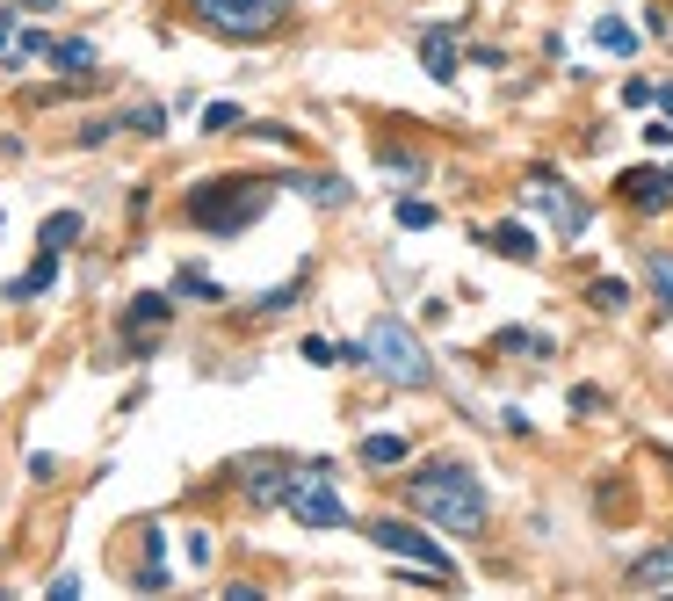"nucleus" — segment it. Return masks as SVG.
<instances>
[{"label": "nucleus", "mask_w": 673, "mask_h": 601, "mask_svg": "<svg viewBox=\"0 0 673 601\" xmlns=\"http://www.w3.org/2000/svg\"><path fill=\"white\" fill-rule=\"evenodd\" d=\"M594 44H601V51H616V58H623V51H637L630 22H616V15H601V22H594Z\"/></svg>", "instance_id": "obj_17"}, {"label": "nucleus", "mask_w": 673, "mask_h": 601, "mask_svg": "<svg viewBox=\"0 0 673 601\" xmlns=\"http://www.w3.org/2000/svg\"><path fill=\"white\" fill-rule=\"evenodd\" d=\"M420 66L435 80H456V37L449 29H420Z\"/></svg>", "instance_id": "obj_12"}, {"label": "nucleus", "mask_w": 673, "mask_h": 601, "mask_svg": "<svg viewBox=\"0 0 673 601\" xmlns=\"http://www.w3.org/2000/svg\"><path fill=\"white\" fill-rule=\"evenodd\" d=\"M239 471H247V493H254L261 507H283V500H290V464H283V457H247Z\"/></svg>", "instance_id": "obj_9"}, {"label": "nucleus", "mask_w": 673, "mask_h": 601, "mask_svg": "<svg viewBox=\"0 0 673 601\" xmlns=\"http://www.w3.org/2000/svg\"><path fill=\"white\" fill-rule=\"evenodd\" d=\"M239 124H247V116H239L232 102H210V109H203V131H210V138H232Z\"/></svg>", "instance_id": "obj_20"}, {"label": "nucleus", "mask_w": 673, "mask_h": 601, "mask_svg": "<svg viewBox=\"0 0 673 601\" xmlns=\"http://www.w3.org/2000/svg\"><path fill=\"white\" fill-rule=\"evenodd\" d=\"M399 225H406V232H427V225H435V203H420V196H399Z\"/></svg>", "instance_id": "obj_23"}, {"label": "nucleus", "mask_w": 673, "mask_h": 601, "mask_svg": "<svg viewBox=\"0 0 673 601\" xmlns=\"http://www.w3.org/2000/svg\"><path fill=\"white\" fill-rule=\"evenodd\" d=\"M652 290L666 297V312H673V261L666 254H652Z\"/></svg>", "instance_id": "obj_25"}, {"label": "nucleus", "mask_w": 673, "mask_h": 601, "mask_svg": "<svg viewBox=\"0 0 673 601\" xmlns=\"http://www.w3.org/2000/svg\"><path fill=\"white\" fill-rule=\"evenodd\" d=\"M160 124H167V109H152V102H138V109L116 116V131H145V138H160Z\"/></svg>", "instance_id": "obj_18"}, {"label": "nucleus", "mask_w": 673, "mask_h": 601, "mask_svg": "<svg viewBox=\"0 0 673 601\" xmlns=\"http://www.w3.org/2000/svg\"><path fill=\"white\" fill-rule=\"evenodd\" d=\"M616 189H623V203H630V210H666V196H673V174H659V167H630Z\"/></svg>", "instance_id": "obj_10"}, {"label": "nucleus", "mask_w": 673, "mask_h": 601, "mask_svg": "<svg viewBox=\"0 0 673 601\" xmlns=\"http://www.w3.org/2000/svg\"><path fill=\"white\" fill-rule=\"evenodd\" d=\"M370 544H384L391 558H413L420 573H442V580H456V565L442 558V544H427V536H420L413 522H391V515H384V522H370Z\"/></svg>", "instance_id": "obj_6"}, {"label": "nucleus", "mask_w": 673, "mask_h": 601, "mask_svg": "<svg viewBox=\"0 0 673 601\" xmlns=\"http://www.w3.org/2000/svg\"><path fill=\"white\" fill-rule=\"evenodd\" d=\"M406 507L442 529H478L485 522V486L464 471V464H427L406 478Z\"/></svg>", "instance_id": "obj_1"}, {"label": "nucleus", "mask_w": 673, "mask_h": 601, "mask_svg": "<svg viewBox=\"0 0 673 601\" xmlns=\"http://www.w3.org/2000/svg\"><path fill=\"white\" fill-rule=\"evenodd\" d=\"M601 406H608V399L594 392V384H572V413H601Z\"/></svg>", "instance_id": "obj_26"}, {"label": "nucleus", "mask_w": 673, "mask_h": 601, "mask_svg": "<svg viewBox=\"0 0 673 601\" xmlns=\"http://www.w3.org/2000/svg\"><path fill=\"white\" fill-rule=\"evenodd\" d=\"M659 109H666V116H673V87H659Z\"/></svg>", "instance_id": "obj_28"}, {"label": "nucleus", "mask_w": 673, "mask_h": 601, "mask_svg": "<svg viewBox=\"0 0 673 601\" xmlns=\"http://www.w3.org/2000/svg\"><path fill=\"white\" fill-rule=\"evenodd\" d=\"M587 305H594V312H623V305H630V283H616V276H601V283L587 290Z\"/></svg>", "instance_id": "obj_19"}, {"label": "nucleus", "mask_w": 673, "mask_h": 601, "mask_svg": "<svg viewBox=\"0 0 673 601\" xmlns=\"http://www.w3.org/2000/svg\"><path fill=\"white\" fill-rule=\"evenodd\" d=\"M22 8H44V15H51V8H58V0H22Z\"/></svg>", "instance_id": "obj_29"}, {"label": "nucleus", "mask_w": 673, "mask_h": 601, "mask_svg": "<svg viewBox=\"0 0 673 601\" xmlns=\"http://www.w3.org/2000/svg\"><path fill=\"white\" fill-rule=\"evenodd\" d=\"M73 239H80V210H51L44 232H37V247H58V254H66Z\"/></svg>", "instance_id": "obj_15"}, {"label": "nucleus", "mask_w": 673, "mask_h": 601, "mask_svg": "<svg viewBox=\"0 0 673 601\" xmlns=\"http://www.w3.org/2000/svg\"><path fill=\"white\" fill-rule=\"evenodd\" d=\"M268 203H275V182H261V174H232V182H196L181 210H189L203 232L225 239V232H247Z\"/></svg>", "instance_id": "obj_2"}, {"label": "nucleus", "mask_w": 673, "mask_h": 601, "mask_svg": "<svg viewBox=\"0 0 673 601\" xmlns=\"http://www.w3.org/2000/svg\"><path fill=\"white\" fill-rule=\"evenodd\" d=\"M666 580H673V536H666L659 551H645V558L630 565V587H666Z\"/></svg>", "instance_id": "obj_14"}, {"label": "nucleus", "mask_w": 673, "mask_h": 601, "mask_svg": "<svg viewBox=\"0 0 673 601\" xmlns=\"http://www.w3.org/2000/svg\"><path fill=\"white\" fill-rule=\"evenodd\" d=\"M174 319V305H167V297H131V312H124V348H152V334H160V326Z\"/></svg>", "instance_id": "obj_8"}, {"label": "nucleus", "mask_w": 673, "mask_h": 601, "mask_svg": "<svg viewBox=\"0 0 673 601\" xmlns=\"http://www.w3.org/2000/svg\"><path fill=\"white\" fill-rule=\"evenodd\" d=\"M174 297H218V283L203 268H174Z\"/></svg>", "instance_id": "obj_21"}, {"label": "nucleus", "mask_w": 673, "mask_h": 601, "mask_svg": "<svg viewBox=\"0 0 673 601\" xmlns=\"http://www.w3.org/2000/svg\"><path fill=\"white\" fill-rule=\"evenodd\" d=\"M362 348H370V363L391 377V384H413V392H420V384H435V363H427V348L406 334V326L399 319H377L370 326V341H362Z\"/></svg>", "instance_id": "obj_3"}, {"label": "nucleus", "mask_w": 673, "mask_h": 601, "mask_svg": "<svg viewBox=\"0 0 673 601\" xmlns=\"http://www.w3.org/2000/svg\"><path fill=\"white\" fill-rule=\"evenodd\" d=\"M44 58H51V66L66 73V80H80V87L95 80V44H87V37H66V44H51Z\"/></svg>", "instance_id": "obj_11"}, {"label": "nucleus", "mask_w": 673, "mask_h": 601, "mask_svg": "<svg viewBox=\"0 0 673 601\" xmlns=\"http://www.w3.org/2000/svg\"><path fill=\"white\" fill-rule=\"evenodd\" d=\"M0 51H15V15H0Z\"/></svg>", "instance_id": "obj_27"}, {"label": "nucleus", "mask_w": 673, "mask_h": 601, "mask_svg": "<svg viewBox=\"0 0 673 601\" xmlns=\"http://www.w3.org/2000/svg\"><path fill=\"white\" fill-rule=\"evenodd\" d=\"M529 203H543V210H550V225H558L565 239L587 232V203H579V196L558 182V174H536V182H529Z\"/></svg>", "instance_id": "obj_7"}, {"label": "nucleus", "mask_w": 673, "mask_h": 601, "mask_svg": "<svg viewBox=\"0 0 673 601\" xmlns=\"http://www.w3.org/2000/svg\"><path fill=\"white\" fill-rule=\"evenodd\" d=\"M304 189H312V203H348V182H333V174H312V182H304Z\"/></svg>", "instance_id": "obj_24"}, {"label": "nucleus", "mask_w": 673, "mask_h": 601, "mask_svg": "<svg viewBox=\"0 0 673 601\" xmlns=\"http://www.w3.org/2000/svg\"><path fill=\"white\" fill-rule=\"evenodd\" d=\"M384 167L399 174V182H420V174H427V160H420V153H399V145H384Z\"/></svg>", "instance_id": "obj_22"}, {"label": "nucleus", "mask_w": 673, "mask_h": 601, "mask_svg": "<svg viewBox=\"0 0 673 601\" xmlns=\"http://www.w3.org/2000/svg\"><path fill=\"white\" fill-rule=\"evenodd\" d=\"M362 464H370V471L406 464V435H370V442H362Z\"/></svg>", "instance_id": "obj_16"}, {"label": "nucleus", "mask_w": 673, "mask_h": 601, "mask_svg": "<svg viewBox=\"0 0 673 601\" xmlns=\"http://www.w3.org/2000/svg\"><path fill=\"white\" fill-rule=\"evenodd\" d=\"M196 15L218 29V37L254 44V37H268V29L290 15V0H196Z\"/></svg>", "instance_id": "obj_4"}, {"label": "nucleus", "mask_w": 673, "mask_h": 601, "mask_svg": "<svg viewBox=\"0 0 673 601\" xmlns=\"http://www.w3.org/2000/svg\"><path fill=\"white\" fill-rule=\"evenodd\" d=\"M485 247L507 254V261H536V232L529 225H493V232H485Z\"/></svg>", "instance_id": "obj_13"}, {"label": "nucleus", "mask_w": 673, "mask_h": 601, "mask_svg": "<svg viewBox=\"0 0 673 601\" xmlns=\"http://www.w3.org/2000/svg\"><path fill=\"white\" fill-rule=\"evenodd\" d=\"M290 522L304 529H348V500L333 493V478H290Z\"/></svg>", "instance_id": "obj_5"}]
</instances>
